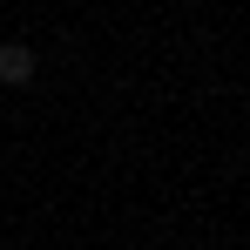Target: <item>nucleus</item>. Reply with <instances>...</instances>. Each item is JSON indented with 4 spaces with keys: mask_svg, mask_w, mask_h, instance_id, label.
Segmentation results:
<instances>
[{
    "mask_svg": "<svg viewBox=\"0 0 250 250\" xmlns=\"http://www.w3.org/2000/svg\"><path fill=\"white\" fill-rule=\"evenodd\" d=\"M34 75H41V61H34L27 41H7V47H0V88H27Z\"/></svg>",
    "mask_w": 250,
    "mask_h": 250,
    "instance_id": "obj_1",
    "label": "nucleus"
}]
</instances>
